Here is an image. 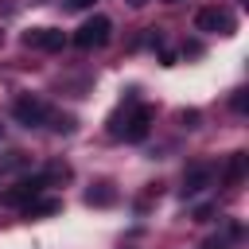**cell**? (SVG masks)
<instances>
[{
	"label": "cell",
	"instance_id": "cell-1",
	"mask_svg": "<svg viewBox=\"0 0 249 249\" xmlns=\"http://www.w3.org/2000/svg\"><path fill=\"white\" fill-rule=\"evenodd\" d=\"M152 105H132L128 113H124V124H113L109 132L113 136H124V140H144L148 136V128H152Z\"/></svg>",
	"mask_w": 249,
	"mask_h": 249
},
{
	"label": "cell",
	"instance_id": "cell-2",
	"mask_svg": "<svg viewBox=\"0 0 249 249\" xmlns=\"http://www.w3.org/2000/svg\"><path fill=\"white\" fill-rule=\"evenodd\" d=\"M43 187H51V183H47V175L19 179V183H12L8 191H0V206H27V202H35V198L43 195Z\"/></svg>",
	"mask_w": 249,
	"mask_h": 249
},
{
	"label": "cell",
	"instance_id": "cell-3",
	"mask_svg": "<svg viewBox=\"0 0 249 249\" xmlns=\"http://www.w3.org/2000/svg\"><path fill=\"white\" fill-rule=\"evenodd\" d=\"M109 35H113L109 16H93V19H86V23L74 31V43H78L82 51H93V47H105V43H109Z\"/></svg>",
	"mask_w": 249,
	"mask_h": 249
},
{
	"label": "cell",
	"instance_id": "cell-4",
	"mask_svg": "<svg viewBox=\"0 0 249 249\" xmlns=\"http://www.w3.org/2000/svg\"><path fill=\"white\" fill-rule=\"evenodd\" d=\"M12 117H16L19 124L35 128V124H43V121H51V109H47V101H43V97H35V93H23V97H16V105H12Z\"/></svg>",
	"mask_w": 249,
	"mask_h": 249
},
{
	"label": "cell",
	"instance_id": "cell-5",
	"mask_svg": "<svg viewBox=\"0 0 249 249\" xmlns=\"http://www.w3.org/2000/svg\"><path fill=\"white\" fill-rule=\"evenodd\" d=\"M195 31H206V35H230L233 31V19L226 8H198L195 12Z\"/></svg>",
	"mask_w": 249,
	"mask_h": 249
},
{
	"label": "cell",
	"instance_id": "cell-6",
	"mask_svg": "<svg viewBox=\"0 0 249 249\" xmlns=\"http://www.w3.org/2000/svg\"><path fill=\"white\" fill-rule=\"evenodd\" d=\"M62 43H66V35H62V31H54V27H31V31H23V47L62 51Z\"/></svg>",
	"mask_w": 249,
	"mask_h": 249
},
{
	"label": "cell",
	"instance_id": "cell-7",
	"mask_svg": "<svg viewBox=\"0 0 249 249\" xmlns=\"http://www.w3.org/2000/svg\"><path fill=\"white\" fill-rule=\"evenodd\" d=\"M210 179H214V167H210V163H195V167H187V171H183V198L206 191Z\"/></svg>",
	"mask_w": 249,
	"mask_h": 249
},
{
	"label": "cell",
	"instance_id": "cell-8",
	"mask_svg": "<svg viewBox=\"0 0 249 249\" xmlns=\"http://www.w3.org/2000/svg\"><path fill=\"white\" fill-rule=\"evenodd\" d=\"M245 160H249L245 152H233V156H230V163H226V171H222V183H226V187H237V183L245 179Z\"/></svg>",
	"mask_w": 249,
	"mask_h": 249
},
{
	"label": "cell",
	"instance_id": "cell-9",
	"mask_svg": "<svg viewBox=\"0 0 249 249\" xmlns=\"http://www.w3.org/2000/svg\"><path fill=\"white\" fill-rule=\"evenodd\" d=\"M58 210H62L58 198H39V202H27V206H23L27 218H43V214H58Z\"/></svg>",
	"mask_w": 249,
	"mask_h": 249
},
{
	"label": "cell",
	"instance_id": "cell-10",
	"mask_svg": "<svg viewBox=\"0 0 249 249\" xmlns=\"http://www.w3.org/2000/svg\"><path fill=\"white\" fill-rule=\"evenodd\" d=\"M113 198H117V191H113L109 183H97L93 191H86V202H89V206H109Z\"/></svg>",
	"mask_w": 249,
	"mask_h": 249
},
{
	"label": "cell",
	"instance_id": "cell-11",
	"mask_svg": "<svg viewBox=\"0 0 249 249\" xmlns=\"http://www.w3.org/2000/svg\"><path fill=\"white\" fill-rule=\"evenodd\" d=\"M43 175H47V183H66V179H70V167H66V163H51Z\"/></svg>",
	"mask_w": 249,
	"mask_h": 249
},
{
	"label": "cell",
	"instance_id": "cell-12",
	"mask_svg": "<svg viewBox=\"0 0 249 249\" xmlns=\"http://www.w3.org/2000/svg\"><path fill=\"white\" fill-rule=\"evenodd\" d=\"M51 121H54V128H58V132H74V124H78L70 113H66V117H62V113H51Z\"/></svg>",
	"mask_w": 249,
	"mask_h": 249
},
{
	"label": "cell",
	"instance_id": "cell-13",
	"mask_svg": "<svg viewBox=\"0 0 249 249\" xmlns=\"http://www.w3.org/2000/svg\"><path fill=\"white\" fill-rule=\"evenodd\" d=\"M179 124H183V128H198V113H195V109H183V113H179Z\"/></svg>",
	"mask_w": 249,
	"mask_h": 249
},
{
	"label": "cell",
	"instance_id": "cell-14",
	"mask_svg": "<svg viewBox=\"0 0 249 249\" xmlns=\"http://www.w3.org/2000/svg\"><path fill=\"white\" fill-rule=\"evenodd\" d=\"M233 109H237V113H245V93H241V89L233 93Z\"/></svg>",
	"mask_w": 249,
	"mask_h": 249
},
{
	"label": "cell",
	"instance_id": "cell-15",
	"mask_svg": "<svg viewBox=\"0 0 249 249\" xmlns=\"http://www.w3.org/2000/svg\"><path fill=\"white\" fill-rule=\"evenodd\" d=\"M210 214H214V210H210V206H198V210H195V222H206V218H210Z\"/></svg>",
	"mask_w": 249,
	"mask_h": 249
},
{
	"label": "cell",
	"instance_id": "cell-16",
	"mask_svg": "<svg viewBox=\"0 0 249 249\" xmlns=\"http://www.w3.org/2000/svg\"><path fill=\"white\" fill-rule=\"evenodd\" d=\"M93 0H70V8H89Z\"/></svg>",
	"mask_w": 249,
	"mask_h": 249
},
{
	"label": "cell",
	"instance_id": "cell-17",
	"mask_svg": "<svg viewBox=\"0 0 249 249\" xmlns=\"http://www.w3.org/2000/svg\"><path fill=\"white\" fill-rule=\"evenodd\" d=\"M128 4H132V8H140V4H144V0H128Z\"/></svg>",
	"mask_w": 249,
	"mask_h": 249
},
{
	"label": "cell",
	"instance_id": "cell-18",
	"mask_svg": "<svg viewBox=\"0 0 249 249\" xmlns=\"http://www.w3.org/2000/svg\"><path fill=\"white\" fill-rule=\"evenodd\" d=\"M167 4H179V0H167Z\"/></svg>",
	"mask_w": 249,
	"mask_h": 249
}]
</instances>
